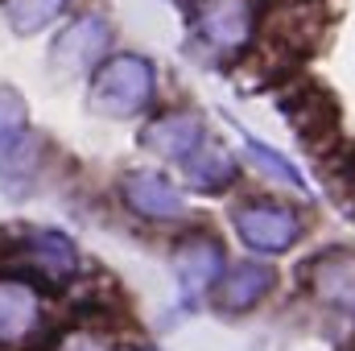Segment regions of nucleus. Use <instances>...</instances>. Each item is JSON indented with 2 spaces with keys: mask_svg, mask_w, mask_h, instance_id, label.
I'll return each mask as SVG.
<instances>
[{
  "mask_svg": "<svg viewBox=\"0 0 355 351\" xmlns=\"http://www.w3.org/2000/svg\"><path fill=\"white\" fill-rule=\"evenodd\" d=\"M157 95V71L141 54H112L91 71V108L116 120L141 116Z\"/></svg>",
  "mask_w": 355,
  "mask_h": 351,
  "instance_id": "1",
  "label": "nucleus"
},
{
  "mask_svg": "<svg viewBox=\"0 0 355 351\" xmlns=\"http://www.w3.org/2000/svg\"><path fill=\"white\" fill-rule=\"evenodd\" d=\"M257 21H261V0H202L194 37L219 58H240L257 37Z\"/></svg>",
  "mask_w": 355,
  "mask_h": 351,
  "instance_id": "2",
  "label": "nucleus"
},
{
  "mask_svg": "<svg viewBox=\"0 0 355 351\" xmlns=\"http://www.w3.org/2000/svg\"><path fill=\"white\" fill-rule=\"evenodd\" d=\"M232 223H236L240 240L265 257H281L302 240V215L285 203H272V198H252V203L236 207Z\"/></svg>",
  "mask_w": 355,
  "mask_h": 351,
  "instance_id": "3",
  "label": "nucleus"
},
{
  "mask_svg": "<svg viewBox=\"0 0 355 351\" xmlns=\"http://www.w3.org/2000/svg\"><path fill=\"white\" fill-rule=\"evenodd\" d=\"M277 103H281L285 120L293 124V132L306 145L318 149V145H331L335 141V132H339V99L322 87V83L297 79L289 91L277 95Z\"/></svg>",
  "mask_w": 355,
  "mask_h": 351,
  "instance_id": "4",
  "label": "nucleus"
},
{
  "mask_svg": "<svg viewBox=\"0 0 355 351\" xmlns=\"http://www.w3.org/2000/svg\"><path fill=\"white\" fill-rule=\"evenodd\" d=\"M107 42H112L107 21H103L99 12H83V17H75V21L58 33L50 58H54L58 71H67V75H83V71H95V67L103 62Z\"/></svg>",
  "mask_w": 355,
  "mask_h": 351,
  "instance_id": "5",
  "label": "nucleus"
},
{
  "mask_svg": "<svg viewBox=\"0 0 355 351\" xmlns=\"http://www.w3.org/2000/svg\"><path fill=\"white\" fill-rule=\"evenodd\" d=\"M174 277L182 289V306L194 310L202 293L223 277V248L211 236H190L174 248Z\"/></svg>",
  "mask_w": 355,
  "mask_h": 351,
  "instance_id": "6",
  "label": "nucleus"
},
{
  "mask_svg": "<svg viewBox=\"0 0 355 351\" xmlns=\"http://www.w3.org/2000/svg\"><path fill=\"white\" fill-rule=\"evenodd\" d=\"M42 331V293L25 277H0V348H25Z\"/></svg>",
  "mask_w": 355,
  "mask_h": 351,
  "instance_id": "7",
  "label": "nucleus"
},
{
  "mask_svg": "<svg viewBox=\"0 0 355 351\" xmlns=\"http://www.w3.org/2000/svg\"><path fill=\"white\" fill-rule=\"evenodd\" d=\"M202 137H207V128H202V116H194V112H162L157 120H149L141 128V145L166 162H182Z\"/></svg>",
  "mask_w": 355,
  "mask_h": 351,
  "instance_id": "8",
  "label": "nucleus"
},
{
  "mask_svg": "<svg viewBox=\"0 0 355 351\" xmlns=\"http://www.w3.org/2000/svg\"><path fill=\"white\" fill-rule=\"evenodd\" d=\"M124 203L145 219H182L186 215L182 190L170 178L153 174V170H132L124 178Z\"/></svg>",
  "mask_w": 355,
  "mask_h": 351,
  "instance_id": "9",
  "label": "nucleus"
},
{
  "mask_svg": "<svg viewBox=\"0 0 355 351\" xmlns=\"http://www.w3.org/2000/svg\"><path fill=\"white\" fill-rule=\"evenodd\" d=\"M21 261L37 268L46 281H71L79 268V252L62 232H29L21 240Z\"/></svg>",
  "mask_w": 355,
  "mask_h": 351,
  "instance_id": "10",
  "label": "nucleus"
},
{
  "mask_svg": "<svg viewBox=\"0 0 355 351\" xmlns=\"http://www.w3.org/2000/svg\"><path fill=\"white\" fill-rule=\"evenodd\" d=\"M182 170H186V182H190L194 190L211 194V190H223V186L236 178V157H232L219 141L202 137V141L182 157Z\"/></svg>",
  "mask_w": 355,
  "mask_h": 351,
  "instance_id": "11",
  "label": "nucleus"
},
{
  "mask_svg": "<svg viewBox=\"0 0 355 351\" xmlns=\"http://www.w3.org/2000/svg\"><path fill=\"white\" fill-rule=\"evenodd\" d=\"M310 289L322 302L335 306H355V252H327L306 268Z\"/></svg>",
  "mask_w": 355,
  "mask_h": 351,
  "instance_id": "12",
  "label": "nucleus"
},
{
  "mask_svg": "<svg viewBox=\"0 0 355 351\" xmlns=\"http://www.w3.org/2000/svg\"><path fill=\"white\" fill-rule=\"evenodd\" d=\"M272 289V268L261 261H244L236 264L232 273H223V285H219V306L227 314H244L252 310L261 298Z\"/></svg>",
  "mask_w": 355,
  "mask_h": 351,
  "instance_id": "13",
  "label": "nucleus"
},
{
  "mask_svg": "<svg viewBox=\"0 0 355 351\" xmlns=\"http://www.w3.org/2000/svg\"><path fill=\"white\" fill-rule=\"evenodd\" d=\"M67 12V0H4V21L12 33L33 37Z\"/></svg>",
  "mask_w": 355,
  "mask_h": 351,
  "instance_id": "14",
  "label": "nucleus"
},
{
  "mask_svg": "<svg viewBox=\"0 0 355 351\" xmlns=\"http://www.w3.org/2000/svg\"><path fill=\"white\" fill-rule=\"evenodd\" d=\"M29 137V108L12 87H0V153Z\"/></svg>",
  "mask_w": 355,
  "mask_h": 351,
  "instance_id": "15",
  "label": "nucleus"
},
{
  "mask_svg": "<svg viewBox=\"0 0 355 351\" xmlns=\"http://www.w3.org/2000/svg\"><path fill=\"white\" fill-rule=\"evenodd\" d=\"M244 149H248V157H252L268 178H277V182H285V186H293V190H302V194H306V178L297 174V166H293L289 157H281L277 149H265V145H261V141H252V137H244Z\"/></svg>",
  "mask_w": 355,
  "mask_h": 351,
  "instance_id": "16",
  "label": "nucleus"
},
{
  "mask_svg": "<svg viewBox=\"0 0 355 351\" xmlns=\"http://www.w3.org/2000/svg\"><path fill=\"white\" fill-rule=\"evenodd\" d=\"M54 351H116L103 335H95V331H67L58 343H54Z\"/></svg>",
  "mask_w": 355,
  "mask_h": 351,
  "instance_id": "17",
  "label": "nucleus"
}]
</instances>
